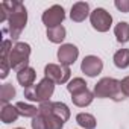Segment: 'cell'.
I'll list each match as a JSON object with an SVG mask.
<instances>
[{
  "mask_svg": "<svg viewBox=\"0 0 129 129\" xmlns=\"http://www.w3.org/2000/svg\"><path fill=\"white\" fill-rule=\"evenodd\" d=\"M8 14V32L12 40H17L27 23V11L20 2H3L0 3Z\"/></svg>",
  "mask_w": 129,
  "mask_h": 129,
  "instance_id": "6da1fadb",
  "label": "cell"
},
{
  "mask_svg": "<svg viewBox=\"0 0 129 129\" xmlns=\"http://www.w3.org/2000/svg\"><path fill=\"white\" fill-rule=\"evenodd\" d=\"M94 96L99 99H105L109 97L115 102H120L121 99H124V94L121 91L120 87V81L112 79V78H103L100 79L96 85H94Z\"/></svg>",
  "mask_w": 129,
  "mask_h": 129,
  "instance_id": "7a4b0ae2",
  "label": "cell"
},
{
  "mask_svg": "<svg viewBox=\"0 0 129 129\" xmlns=\"http://www.w3.org/2000/svg\"><path fill=\"white\" fill-rule=\"evenodd\" d=\"M53 90H55V84L50 79L44 78L37 85H32L29 88H24V97L27 100H32V102L44 103V102H49V99L53 94Z\"/></svg>",
  "mask_w": 129,
  "mask_h": 129,
  "instance_id": "3957f363",
  "label": "cell"
},
{
  "mask_svg": "<svg viewBox=\"0 0 129 129\" xmlns=\"http://www.w3.org/2000/svg\"><path fill=\"white\" fill-rule=\"evenodd\" d=\"M30 56V46L26 43H17L9 53V66L12 70L21 72L27 67Z\"/></svg>",
  "mask_w": 129,
  "mask_h": 129,
  "instance_id": "277c9868",
  "label": "cell"
},
{
  "mask_svg": "<svg viewBox=\"0 0 129 129\" xmlns=\"http://www.w3.org/2000/svg\"><path fill=\"white\" fill-rule=\"evenodd\" d=\"M64 123L66 121L61 117H58L49 111L40 109L38 115L34 117V120H32V129H62Z\"/></svg>",
  "mask_w": 129,
  "mask_h": 129,
  "instance_id": "5b68a950",
  "label": "cell"
},
{
  "mask_svg": "<svg viewBox=\"0 0 129 129\" xmlns=\"http://www.w3.org/2000/svg\"><path fill=\"white\" fill-rule=\"evenodd\" d=\"M46 78L50 79L53 84H66L70 79V67L62 64H47L44 67Z\"/></svg>",
  "mask_w": 129,
  "mask_h": 129,
  "instance_id": "8992f818",
  "label": "cell"
},
{
  "mask_svg": "<svg viewBox=\"0 0 129 129\" xmlns=\"http://www.w3.org/2000/svg\"><path fill=\"white\" fill-rule=\"evenodd\" d=\"M90 21L93 24V27L99 32H106L111 27L112 23V17L109 12H106L103 8H96L91 14H90Z\"/></svg>",
  "mask_w": 129,
  "mask_h": 129,
  "instance_id": "52a82bcc",
  "label": "cell"
},
{
  "mask_svg": "<svg viewBox=\"0 0 129 129\" xmlns=\"http://www.w3.org/2000/svg\"><path fill=\"white\" fill-rule=\"evenodd\" d=\"M64 18H66V12L61 5H53L43 12V23L47 26V29L61 26Z\"/></svg>",
  "mask_w": 129,
  "mask_h": 129,
  "instance_id": "ba28073f",
  "label": "cell"
},
{
  "mask_svg": "<svg viewBox=\"0 0 129 129\" xmlns=\"http://www.w3.org/2000/svg\"><path fill=\"white\" fill-rule=\"evenodd\" d=\"M102 69H103L102 59L97 58V56H94V55L85 56L84 61H82V64H81V70H82L87 76H90V78L97 76V75L102 72Z\"/></svg>",
  "mask_w": 129,
  "mask_h": 129,
  "instance_id": "9c48e42d",
  "label": "cell"
},
{
  "mask_svg": "<svg viewBox=\"0 0 129 129\" xmlns=\"http://www.w3.org/2000/svg\"><path fill=\"white\" fill-rule=\"evenodd\" d=\"M78 55H79V50L73 44H64L58 49V59L62 66H70V64H73L78 59Z\"/></svg>",
  "mask_w": 129,
  "mask_h": 129,
  "instance_id": "30bf717a",
  "label": "cell"
},
{
  "mask_svg": "<svg viewBox=\"0 0 129 129\" xmlns=\"http://www.w3.org/2000/svg\"><path fill=\"white\" fill-rule=\"evenodd\" d=\"M40 109H44V111H49L58 117H61L64 121H67L69 117H70V109L66 103H62V102H44L40 105Z\"/></svg>",
  "mask_w": 129,
  "mask_h": 129,
  "instance_id": "8fae6325",
  "label": "cell"
},
{
  "mask_svg": "<svg viewBox=\"0 0 129 129\" xmlns=\"http://www.w3.org/2000/svg\"><path fill=\"white\" fill-rule=\"evenodd\" d=\"M12 50V41L11 40H5L2 43V56H0V64H2V70H0V78L5 79L9 73V53Z\"/></svg>",
  "mask_w": 129,
  "mask_h": 129,
  "instance_id": "7c38bea8",
  "label": "cell"
},
{
  "mask_svg": "<svg viewBox=\"0 0 129 129\" xmlns=\"http://www.w3.org/2000/svg\"><path fill=\"white\" fill-rule=\"evenodd\" d=\"M90 15V5L87 2H78L72 6V11H70V18L73 21H84L87 17Z\"/></svg>",
  "mask_w": 129,
  "mask_h": 129,
  "instance_id": "4fadbf2b",
  "label": "cell"
},
{
  "mask_svg": "<svg viewBox=\"0 0 129 129\" xmlns=\"http://www.w3.org/2000/svg\"><path fill=\"white\" fill-rule=\"evenodd\" d=\"M35 78H37V73H35V70L32 67H26L24 70H21V72L17 73V81L20 82V85H23V88L32 87Z\"/></svg>",
  "mask_w": 129,
  "mask_h": 129,
  "instance_id": "5bb4252c",
  "label": "cell"
},
{
  "mask_svg": "<svg viewBox=\"0 0 129 129\" xmlns=\"http://www.w3.org/2000/svg\"><path fill=\"white\" fill-rule=\"evenodd\" d=\"M20 112L17 109V106H12V105H3L2 106V111H0V118H2L3 123H14L17 118H18Z\"/></svg>",
  "mask_w": 129,
  "mask_h": 129,
  "instance_id": "9a60e30c",
  "label": "cell"
},
{
  "mask_svg": "<svg viewBox=\"0 0 129 129\" xmlns=\"http://www.w3.org/2000/svg\"><path fill=\"white\" fill-rule=\"evenodd\" d=\"M94 99V93H91L90 90H85L82 93H78V94H73L72 96V100L76 106H88Z\"/></svg>",
  "mask_w": 129,
  "mask_h": 129,
  "instance_id": "2e32d148",
  "label": "cell"
},
{
  "mask_svg": "<svg viewBox=\"0 0 129 129\" xmlns=\"http://www.w3.org/2000/svg\"><path fill=\"white\" fill-rule=\"evenodd\" d=\"M114 34L117 37V41L124 44L129 41V24L126 21H120L115 27H114Z\"/></svg>",
  "mask_w": 129,
  "mask_h": 129,
  "instance_id": "e0dca14e",
  "label": "cell"
},
{
  "mask_svg": "<svg viewBox=\"0 0 129 129\" xmlns=\"http://www.w3.org/2000/svg\"><path fill=\"white\" fill-rule=\"evenodd\" d=\"M114 64L118 69L129 67V49H120L114 55Z\"/></svg>",
  "mask_w": 129,
  "mask_h": 129,
  "instance_id": "ac0fdd59",
  "label": "cell"
},
{
  "mask_svg": "<svg viewBox=\"0 0 129 129\" xmlns=\"http://www.w3.org/2000/svg\"><path fill=\"white\" fill-rule=\"evenodd\" d=\"M15 106H17L20 115H23V117H32V118H34V117H37L38 112H40V108H37V106H34V105H29V103H24V102H18Z\"/></svg>",
  "mask_w": 129,
  "mask_h": 129,
  "instance_id": "d6986e66",
  "label": "cell"
},
{
  "mask_svg": "<svg viewBox=\"0 0 129 129\" xmlns=\"http://www.w3.org/2000/svg\"><path fill=\"white\" fill-rule=\"evenodd\" d=\"M47 38L52 43H62L66 38V29L64 26H56L52 29H47Z\"/></svg>",
  "mask_w": 129,
  "mask_h": 129,
  "instance_id": "ffe728a7",
  "label": "cell"
},
{
  "mask_svg": "<svg viewBox=\"0 0 129 129\" xmlns=\"http://www.w3.org/2000/svg\"><path fill=\"white\" fill-rule=\"evenodd\" d=\"M76 121L79 123V126H82L85 129H94L96 127V118H94V115L87 114V112L78 114L76 115Z\"/></svg>",
  "mask_w": 129,
  "mask_h": 129,
  "instance_id": "44dd1931",
  "label": "cell"
},
{
  "mask_svg": "<svg viewBox=\"0 0 129 129\" xmlns=\"http://www.w3.org/2000/svg\"><path fill=\"white\" fill-rule=\"evenodd\" d=\"M67 90H69V91L72 93V96H73V94L82 93V91H85V90H88V88H87V82H85L82 78H75L73 81L69 82Z\"/></svg>",
  "mask_w": 129,
  "mask_h": 129,
  "instance_id": "7402d4cb",
  "label": "cell"
},
{
  "mask_svg": "<svg viewBox=\"0 0 129 129\" xmlns=\"http://www.w3.org/2000/svg\"><path fill=\"white\" fill-rule=\"evenodd\" d=\"M14 97H15V88L12 87V84L2 85V90H0V100H2V103L8 105V102Z\"/></svg>",
  "mask_w": 129,
  "mask_h": 129,
  "instance_id": "603a6c76",
  "label": "cell"
},
{
  "mask_svg": "<svg viewBox=\"0 0 129 129\" xmlns=\"http://www.w3.org/2000/svg\"><path fill=\"white\" fill-rule=\"evenodd\" d=\"M115 8L121 12H129V0H115Z\"/></svg>",
  "mask_w": 129,
  "mask_h": 129,
  "instance_id": "cb8c5ba5",
  "label": "cell"
},
{
  "mask_svg": "<svg viewBox=\"0 0 129 129\" xmlns=\"http://www.w3.org/2000/svg\"><path fill=\"white\" fill-rule=\"evenodd\" d=\"M120 87H121V91L126 97H129V76H126L124 79L120 81Z\"/></svg>",
  "mask_w": 129,
  "mask_h": 129,
  "instance_id": "d4e9b609",
  "label": "cell"
},
{
  "mask_svg": "<svg viewBox=\"0 0 129 129\" xmlns=\"http://www.w3.org/2000/svg\"><path fill=\"white\" fill-rule=\"evenodd\" d=\"M15 129H23V127H15Z\"/></svg>",
  "mask_w": 129,
  "mask_h": 129,
  "instance_id": "484cf974",
  "label": "cell"
}]
</instances>
